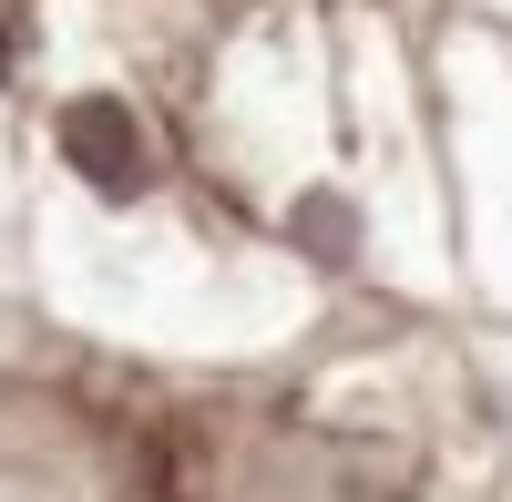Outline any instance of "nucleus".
Returning a JSON list of instances; mask_svg holds the SVG:
<instances>
[{
  "label": "nucleus",
  "mask_w": 512,
  "mask_h": 502,
  "mask_svg": "<svg viewBox=\"0 0 512 502\" xmlns=\"http://www.w3.org/2000/svg\"><path fill=\"white\" fill-rule=\"evenodd\" d=\"M297 236L318 246V257H349V236H359V216L338 195H297Z\"/></svg>",
  "instance_id": "obj_2"
},
{
  "label": "nucleus",
  "mask_w": 512,
  "mask_h": 502,
  "mask_svg": "<svg viewBox=\"0 0 512 502\" xmlns=\"http://www.w3.org/2000/svg\"><path fill=\"white\" fill-rule=\"evenodd\" d=\"M0 72H11V31H0Z\"/></svg>",
  "instance_id": "obj_3"
},
{
  "label": "nucleus",
  "mask_w": 512,
  "mask_h": 502,
  "mask_svg": "<svg viewBox=\"0 0 512 502\" xmlns=\"http://www.w3.org/2000/svg\"><path fill=\"white\" fill-rule=\"evenodd\" d=\"M62 154L82 164V185H103V195H134L144 185V134H134V113L103 103V93H82L62 113Z\"/></svg>",
  "instance_id": "obj_1"
}]
</instances>
